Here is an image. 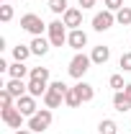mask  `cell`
I'll return each mask as SVG.
<instances>
[{"label": "cell", "instance_id": "obj_21", "mask_svg": "<svg viewBox=\"0 0 131 134\" xmlns=\"http://www.w3.org/2000/svg\"><path fill=\"white\" fill-rule=\"evenodd\" d=\"M67 8H69V3H67V0H49V10L54 13V16H64Z\"/></svg>", "mask_w": 131, "mask_h": 134}, {"label": "cell", "instance_id": "obj_12", "mask_svg": "<svg viewBox=\"0 0 131 134\" xmlns=\"http://www.w3.org/2000/svg\"><path fill=\"white\" fill-rule=\"evenodd\" d=\"M90 59H93V65H105L108 59H111V47H93L90 52Z\"/></svg>", "mask_w": 131, "mask_h": 134}, {"label": "cell", "instance_id": "obj_18", "mask_svg": "<svg viewBox=\"0 0 131 134\" xmlns=\"http://www.w3.org/2000/svg\"><path fill=\"white\" fill-rule=\"evenodd\" d=\"M31 54L33 52H31L28 44H16V47H13V62H26Z\"/></svg>", "mask_w": 131, "mask_h": 134}, {"label": "cell", "instance_id": "obj_13", "mask_svg": "<svg viewBox=\"0 0 131 134\" xmlns=\"http://www.w3.org/2000/svg\"><path fill=\"white\" fill-rule=\"evenodd\" d=\"M46 90H49V83H44V80H31V77H28V96H33V98H44Z\"/></svg>", "mask_w": 131, "mask_h": 134}, {"label": "cell", "instance_id": "obj_26", "mask_svg": "<svg viewBox=\"0 0 131 134\" xmlns=\"http://www.w3.org/2000/svg\"><path fill=\"white\" fill-rule=\"evenodd\" d=\"M0 21H3V23H10V21H13V5H10V3L0 5Z\"/></svg>", "mask_w": 131, "mask_h": 134}, {"label": "cell", "instance_id": "obj_27", "mask_svg": "<svg viewBox=\"0 0 131 134\" xmlns=\"http://www.w3.org/2000/svg\"><path fill=\"white\" fill-rule=\"evenodd\" d=\"M118 67H121L123 72H131V52H123V54H121V59H118Z\"/></svg>", "mask_w": 131, "mask_h": 134}, {"label": "cell", "instance_id": "obj_19", "mask_svg": "<svg viewBox=\"0 0 131 134\" xmlns=\"http://www.w3.org/2000/svg\"><path fill=\"white\" fill-rule=\"evenodd\" d=\"M64 103L69 106V108H80L82 106V98H80V93H77V88H69L64 93Z\"/></svg>", "mask_w": 131, "mask_h": 134}, {"label": "cell", "instance_id": "obj_1", "mask_svg": "<svg viewBox=\"0 0 131 134\" xmlns=\"http://www.w3.org/2000/svg\"><path fill=\"white\" fill-rule=\"evenodd\" d=\"M90 65H93L90 54H85V52H77V54L69 59V67H67V72H69V77H75V80H82V77H85V72L90 70Z\"/></svg>", "mask_w": 131, "mask_h": 134}, {"label": "cell", "instance_id": "obj_28", "mask_svg": "<svg viewBox=\"0 0 131 134\" xmlns=\"http://www.w3.org/2000/svg\"><path fill=\"white\" fill-rule=\"evenodd\" d=\"M103 5H105V10H111V13H118V10L123 8V0H103Z\"/></svg>", "mask_w": 131, "mask_h": 134}, {"label": "cell", "instance_id": "obj_22", "mask_svg": "<svg viewBox=\"0 0 131 134\" xmlns=\"http://www.w3.org/2000/svg\"><path fill=\"white\" fill-rule=\"evenodd\" d=\"M116 23H118V26H131V8L129 5H123V8L116 13Z\"/></svg>", "mask_w": 131, "mask_h": 134}, {"label": "cell", "instance_id": "obj_33", "mask_svg": "<svg viewBox=\"0 0 131 134\" xmlns=\"http://www.w3.org/2000/svg\"><path fill=\"white\" fill-rule=\"evenodd\" d=\"M13 134H33V132H31V129H28V126H26V129H16V132H13Z\"/></svg>", "mask_w": 131, "mask_h": 134}, {"label": "cell", "instance_id": "obj_11", "mask_svg": "<svg viewBox=\"0 0 131 134\" xmlns=\"http://www.w3.org/2000/svg\"><path fill=\"white\" fill-rule=\"evenodd\" d=\"M3 88H5V90H8L13 98H21V96H26V93H28V83H23V80H16V77H10V80L3 85Z\"/></svg>", "mask_w": 131, "mask_h": 134}, {"label": "cell", "instance_id": "obj_23", "mask_svg": "<svg viewBox=\"0 0 131 134\" xmlns=\"http://www.w3.org/2000/svg\"><path fill=\"white\" fill-rule=\"evenodd\" d=\"M116 129H118V126H116L113 119H103V121L98 124V132H100V134H118Z\"/></svg>", "mask_w": 131, "mask_h": 134}, {"label": "cell", "instance_id": "obj_16", "mask_svg": "<svg viewBox=\"0 0 131 134\" xmlns=\"http://www.w3.org/2000/svg\"><path fill=\"white\" fill-rule=\"evenodd\" d=\"M77 93H80V98H82V103H90V100L95 98V88L90 83H85V80H77Z\"/></svg>", "mask_w": 131, "mask_h": 134}, {"label": "cell", "instance_id": "obj_8", "mask_svg": "<svg viewBox=\"0 0 131 134\" xmlns=\"http://www.w3.org/2000/svg\"><path fill=\"white\" fill-rule=\"evenodd\" d=\"M67 44H69V49L82 52V47H87V34L82 31V29H72V31L67 34Z\"/></svg>", "mask_w": 131, "mask_h": 134}, {"label": "cell", "instance_id": "obj_34", "mask_svg": "<svg viewBox=\"0 0 131 134\" xmlns=\"http://www.w3.org/2000/svg\"><path fill=\"white\" fill-rule=\"evenodd\" d=\"M5 3H13V0H5Z\"/></svg>", "mask_w": 131, "mask_h": 134}, {"label": "cell", "instance_id": "obj_24", "mask_svg": "<svg viewBox=\"0 0 131 134\" xmlns=\"http://www.w3.org/2000/svg\"><path fill=\"white\" fill-rule=\"evenodd\" d=\"M108 85L113 88L116 93H118V90H123V88H126V83H123V75H121V72H116V75H111V77H108Z\"/></svg>", "mask_w": 131, "mask_h": 134}, {"label": "cell", "instance_id": "obj_15", "mask_svg": "<svg viewBox=\"0 0 131 134\" xmlns=\"http://www.w3.org/2000/svg\"><path fill=\"white\" fill-rule=\"evenodd\" d=\"M8 75L16 77V80H26V77H31V70L23 65V62H13V65L8 67Z\"/></svg>", "mask_w": 131, "mask_h": 134}, {"label": "cell", "instance_id": "obj_29", "mask_svg": "<svg viewBox=\"0 0 131 134\" xmlns=\"http://www.w3.org/2000/svg\"><path fill=\"white\" fill-rule=\"evenodd\" d=\"M49 88H54V90H57V93H62V96H64L67 90H69V85H67V83H62V80H54V83H49Z\"/></svg>", "mask_w": 131, "mask_h": 134}, {"label": "cell", "instance_id": "obj_17", "mask_svg": "<svg viewBox=\"0 0 131 134\" xmlns=\"http://www.w3.org/2000/svg\"><path fill=\"white\" fill-rule=\"evenodd\" d=\"M113 108L118 111V114H126V111H131V100L126 98V93H123V90L113 93Z\"/></svg>", "mask_w": 131, "mask_h": 134}, {"label": "cell", "instance_id": "obj_7", "mask_svg": "<svg viewBox=\"0 0 131 134\" xmlns=\"http://www.w3.org/2000/svg\"><path fill=\"white\" fill-rule=\"evenodd\" d=\"M16 108L23 114V116H28V119H31L33 114L39 111V106H36V98H33V96H28V93H26V96H21V98H16Z\"/></svg>", "mask_w": 131, "mask_h": 134}, {"label": "cell", "instance_id": "obj_6", "mask_svg": "<svg viewBox=\"0 0 131 134\" xmlns=\"http://www.w3.org/2000/svg\"><path fill=\"white\" fill-rule=\"evenodd\" d=\"M0 116H3V121H5L10 129H23V119L26 116L18 111L16 106H13V108H0Z\"/></svg>", "mask_w": 131, "mask_h": 134}, {"label": "cell", "instance_id": "obj_2", "mask_svg": "<svg viewBox=\"0 0 131 134\" xmlns=\"http://www.w3.org/2000/svg\"><path fill=\"white\" fill-rule=\"evenodd\" d=\"M51 119H54V116H51V108H39V111L28 119V124H26V126H28L33 134H44V132L51 126Z\"/></svg>", "mask_w": 131, "mask_h": 134}, {"label": "cell", "instance_id": "obj_20", "mask_svg": "<svg viewBox=\"0 0 131 134\" xmlns=\"http://www.w3.org/2000/svg\"><path fill=\"white\" fill-rule=\"evenodd\" d=\"M49 77H51L49 67H31V80H44V83H49Z\"/></svg>", "mask_w": 131, "mask_h": 134}, {"label": "cell", "instance_id": "obj_25", "mask_svg": "<svg viewBox=\"0 0 131 134\" xmlns=\"http://www.w3.org/2000/svg\"><path fill=\"white\" fill-rule=\"evenodd\" d=\"M13 106H16V98L3 88V90H0V108H13Z\"/></svg>", "mask_w": 131, "mask_h": 134}, {"label": "cell", "instance_id": "obj_3", "mask_svg": "<svg viewBox=\"0 0 131 134\" xmlns=\"http://www.w3.org/2000/svg\"><path fill=\"white\" fill-rule=\"evenodd\" d=\"M21 29L28 31L31 36H44V31L49 29V23H44L41 16H36V13H26V16H21Z\"/></svg>", "mask_w": 131, "mask_h": 134}, {"label": "cell", "instance_id": "obj_31", "mask_svg": "<svg viewBox=\"0 0 131 134\" xmlns=\"http://www.w3.org/2000/svg\"><path fill=\"white\" fill-rule=\"evenodd\" d=\"M8 67H10V65H8V62H5V59L0 57V72H8Z\"/></svg>", "mask_w": 131, "mask_h": 134}, {"label": "cell", "instance_id": "obj_9", "mask_svg": "<svg viewBox=\"0 0 131 134\" xmlns=\"http://www.w3.org/2000/svg\"><path fill=\"white\" fill-rule=\"evenodd\" d=\"M64 26L72 31V29H80L82 26V8H67V13L62 16Z\"/></svg>", "mask_w": 131, "mask_h": 134}, {"label": "cell", "instance_id": "obj_32", "mask_svg": "<svg viewBox=\"0 0 131 134\" xmlns=\"http://www.w3.org/2000/svg\"><path fill=\"white\" fill-rule=\"evenodd\" d=\"M123 93H126V98L131 100V83H126V88H123Z\"/></svg>", "mask_w": 131, "mask_h": 134}, {"label": "cell", "instance_id": "obj_10", "mask_svg": "<svg viewBox=\"0 0 131 134\" xmlns=\"http://www.w3.org/2000/svg\"><path fill=\"white\" fill-rule=\"evenodd\" d=\"M28 47H31V52L36 57H44V54L51 49V41H49V36H33Z\"/></svg>", "mask_w": 131, "mask_h": 134}, {"label": "cell", "instance_id": "obj_14", "mask_svg": "<svg viewBox=\"0 0 131 134\" xmlns=\"http://www.w3.org/2000/svg\"><path fill=\"white\" fill-rule=\"evenodd\" d=\"M41 100H44V106H46V108H59V106L64 103V96H62V93H57L54 88H49V90H46V96H44Z\"/></svg>", "mask_w": 131, "mask_h": 134}, {"label": "cell", "instance_id": "obj_4", "mask_svg": "<svg viewBox=\"0 0 131 134\" xmlns=\"http://www.w3.org/2000/svg\"><path fill=\"white\" fill-rule=\"evenodd\" d=\"M46 34H49V41H51V47H64L67 44V26H64V21L62 18H54L49 23V29H46Z\"/></svg>", "mask_w": 131, "mask_h": 134}, {"label": "cell", "instance_id": "obj_5", "mask_svg": "<svg viewBox=\"0 0 131 134\" xmlns=\"http://www.w3.org/2000/svg\"><path fill=\"white\" fill-rule=\"evenodd\" d=\"M113 23H116V13H111V10H105V8H103L100 13H95V16H93V29H95L98 34L108 31V29H111Z\"/></svg>", "mask_w": 131, "mask_h": 134}, {"label": "cell", "instance_id": "obj_30", "mask_svg": "<svg viewBox=\"0 0 131 134\" xmlns=\"http://www.w3.org/2000/svg\"><path fill=\"white\" fill-rule=\"evenodd\" d=\"M77 3L82 5V10H90V8H95V3H98V0H77Z\"/></svg>", "mask_w": 131, "mask_h": 134}]
</instances>
